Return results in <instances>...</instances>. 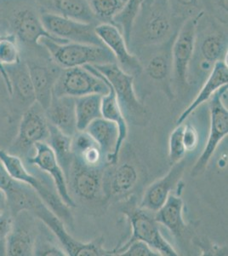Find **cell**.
I'll return each mask as SVG.
<instances>
[{"mask_svg":"<svg viewBox=\"0 0 228 256\" xmlns=\"http://www.w3.org/2000/svg\"><path fill=\"white\" fill-rule=\"evenodd\" d=\"M92 66L113 88L127 123L139 126L147 125L150 120V112L136 96L134 89V76L124 72L117 62Z\"/></svg>","mask_w":228,"mask_h":256,"instance_id":"obj_1","label":"cell"},{"mask_svg":"<svg viewBox=\"0 0 228 256\" xmlns=\"http://www.w3.org/2000/svg\"><path fill=\"white\" fill-rule=\"evenodd\" d=\"M39 44L46 50L53 62L61 68L117 62L113 52L106 46H98L72 42L60 44L48 38H41Z\"/></svg>","mask_w":228,"mask_h":256,"instance_id":"obj_2","label":"cell"},{"mask_svg":"<svg viewBox=\"0 0 228 256\" xmlns=\"http://www.w3.org/2000/svg\"><path fill=\"white\" fill-rule=\"evenodd\" d=\"M30 212L52 232L67 256H115L114 250L105 248L103 236H99L89 242H83L74 238L67 232L63 222L43 201L39 202Z\"/></svg>","mask_w":228,"mask_h":256,"instance_id":"obj_3","label":"cell"},{"mask_svg":"<svg viewBox=\"0 0 228 256\" xmlns=\"http://www.w3.org/2000/svg\"><path fill=\"white\" fill-rule=\"evenodd\" d=\"M108 82L92 65L62 68L53 89L54 96H86L90 94L107 95Z\"/></svg>","mask_w":228,"mask_h":256,"instance_id":"obj_4","label":"cell"},{"mask_svg":"<svg viewBox=\"0 0 228 256\" xmlns=\"http://www.w3.org/2000/svg\"><path fill=\"white\" fill-rule=\"evenodd\" d=\"M121 212L130 222L132 235L126 244L119 246L124 247L134 241H142L163 256H177L175 250L167 240L162 236L159 228V223L155 220L154 216H151L148 210L136 206L132 199L128 201L122 207Z\"/></svg>","mask_w":228,"mask_h":256,"instance_id":"obj_5","label":"cell"},{"mask_svg":"<svg viewBox=\"0 0 228 256\" xmlns=\"http://www.w3.org/2000/svg\"><path fill=\"white\" fill-rule=\"evenodd\" d=\"M228 92V84L224 86L215 92L211 98L210 112L211 124L208 140L205 144L202 154L198 158L191 171L192 177H198L205 172L209 162H211L215 152L222 140L228 136V111L223 102V96Z\"/></svg>","mask_w":228,"mask_h":256,"instance_id":"obj_6","label":"cell"},{"mask_svg":"<svg viewBox=\"0 0 228 256\" xmlns=\"http://www.w3.org/2000/svg\"><path fill=\"white\" fill-rule=\"evenodd\" d=\"M49 132L45 110L35 102L24 111L17 135L9 148V153L25 159L32 153L36 144L46 142Z\"/></svg>","mask_w":228,"mask_h":256,"instance_id":"obj_7","label":"cell"},{"mask_svg":"<svg viewBox=\"0 0 228 256\" xmlns=\"http://www.w3.org/2000/svg\"><path fill=\"white\" fill-rule=\"evenodd\" d=\"M203 16L204 12H200L188 18L174 38L171 48L172 68L176 82L181 86L188 83V68L196 47L198 25Z\"/></svg>","mask_w":228,"mask_h":256,"instance_id":"obj_8","label":"cell"},{"mask_svg":"<svg viewBox=\"0 0 228 256\" xmlns=\"http://www.w3.org/2000/svg\"><path fill=\"white\" fill-rule=\"evenodd\" d=\"M39 16L44 28L56 38L72 43L105 46L95 32V24L67 19L47 12H41Z\"/></svg>","mask_w":228,"mask_h":256,"instance_id":"obj_9","label":"cell"},{"mask_svg":"<svg viewBox=\"0 0 228 256\" xmlns=\"http://www.w3.org/2000/svg\"><path fill=\"white\" fill-rule=\"evenodd\" d=\"M141 32L145 43L159 44L166 40L171 30V2L146 0L142 6Z\"/></svg>","mask_w":228,"mask_h":256,"instance_id":"obj_10","label":"cell"},{"mask_svg":"<svg viewBox=\"0 0 228 256\" xmlns=\"http://www.w3.org/2000/svg\"><path fill=\"white\" fill-rule=\"evenodd\" d=\"M24 162L26 166H34L49 175L58 195L64 204L70 208H77V204L68 189L66 176L59 165L54 152L46 142L36 144L32 154L25 158Z\"/></svg>","mask_w":228,"mask_h":256,"instance_id":"obj_11","label":"cell"},{"mask_svg":"<svg viewBox=\"0 0 228 256\" xmlns=\"http://www.w3.org/2000/svg\"><path fill=\"white\" fill-rule=\"evenodd\" d=\"M38 223L39 220L27 210H22L12 216L11 227L7 240V256H33Z\"/></svg>","mask_w":228,"mask_h":256,"instance_id":"obj_12","label":"cell"},{"mask_svg":"<svg viewBox=\"0 0 228 256\" xmlns=\"http://www.w3.org/2000/svg\"><path fill=\"white\" fill-rule=\"evenodd\" d=\"M13 34L17 41H20L26 46H40L41 38H48L52 40L65 44L67 41L56 38L50 34L43 26L40 16L32 9L24 8L14 12L10 20Z\"/></svg>","mask_w":228,"mask_h":256,"instance_id":"obj_13","label":"cell"},{"mask_svg":"<svg viewBox=\"0 0 228 256\" xmlns=\"http://www.w3.org/2000/svg\"><path fill=\"white\" fill-rule=\"evenodd\" d=\"M95 32L103 44L113 52L117 64L124 72L133 76L142 73V64L136 56L130 52L124 36L115 25L109 22L98 24L95 26Z\"/></svg>","mask_w":228,"mask_h":256,"instance_id":"obj_14","label":"cell"},{"mask_svg":"<svg viewBox=\"0 0 228 256\" xmlns=\"http://www.w3.org/2000/svg\"><path fill=\"white\" fill-rule=\"evenodd\" d=\"M105 168H90L73 160L67 180L68 189L85 201L104 198L102 192V174Z\"/></svg>","mask_w":228,"mask_h":256,"instance_id":"obj_15","label":"cell"},{"mask_svg":"<svg viewBox=\"0 0 228 256\" xmlns=\"http://www.w3.org/2000/svg\"><path fill=\"white\" fill-rule=\"evenodd\" d=\"M138 181L136 166L126 162L105 166L102 174V192L106 200L124 198L133 190Z\"/></svg>","mask_w":228,"mask_h":256,"instance_id":"obj_16","label":"cell"},{"mask_svg":"<svg viewBox=\"0 0 228 256\" xmlns=\"http://www.w3.org/2000/svg\"><path fill=\"white\" fill-rule=\"evenodd\" d=\"M187 168V160L182 159L171 165L164 177L154 181L144 192L139 207L150 212H157L165 204L171 192L179 184Z\"/></svg>","mask_w":228,"mask_h":256,"instance_id":"obj_17","label":"cell"},{"mask_svg":"<svg viewBox=\"0 0 228 256\" xmlns=\"http://www.w3.org/2000/svg\"><path fill=\"white\" fill-rule=\"evenodd\" d=\"M26 62L34 89L36 102L45 110L51 102L53 89L62 68L55 64H42L38 61Z\"/></svg>","mask_w":228,"mask_h":256,"instance_id":"obj_18","label":"cell"},{"mask_svg":"<svg viewBox=\"0 0 228 256\" xmlns=\"http://www.w3.org/2000/svg\"><path fill=\"white\" fill-rule=\"evenodd\" d=\"M41 12H47L62 18L95 24L98 18L93 12L88 0H35Z\"/></svg>","mask_w":228,"mask_h":256,"instance_id":"obj_19","label":"cell"},{"mask_svg":"<svg viewBox=\"0 0 228 256\" xmlns=\"http://www.w3.org/2000/svg\"><path fill=\"white\" fill-rule=\"evenodd\" d=\"M48 122L68 136L78 132L76 123L75 98L54 96L45 110Z\"/></svg>","mask_w":228,"mask_h":256,"instance_id":"obj_20","label":"cell"},{"mask_svg":"<svg viewBox=\"0 0 228 256\" xmlns=\"http://www.w3.org/2000/svg\"><path fill=\"white\" fill-rule=\"evenodd\" d=\"M228 82V68L225 61H218L214 64L211 70V74L205 82L200 92L188 108H185L181 116L176 120V126L181 125L186 122V120L190 116L191 114L194 113L197 108L207 102L214 95L220 88L227 86Z\"/></svg>","mask_w":228,"mask_h":256,"instance_id":"obj_21","label":"cell"},{"mask_svg":"<svg viewBox=\"0 0 228 256\" xmlns=\"http://www.w3.org/2000/svg\"><path fill=\"white\" fill-rule=\"evenodd\" d=\"M6 73L11 84L12 95L26 110L36 102L34 89L26 62L21 61L14 65L5 66Z\"/></svg>","mask_w":228,"mask_h":256,"instance_id":"obj_22","label":"cell"},{"mask_svg":"<svg viewBox=\"0 0 228 256\" xmlns=\"http://www.w3.org/2000/svg\"><path fill=\"white\" fill-rule=\"evenodd\" d=\"M73 160L90 168L107 166L106 156L97 143L86 131L77 132L72 138Z\"/></svg>","mask_w":228,"mask_h":256,"instance_id":"obj_23","label":"cell"},{"mask_svg":"<svg viewBox=\"0 0 228 256\" xmlns=\"http://www.w3.org/2000/svg\"><path fill=\"white\" fill-rule=\"evenodd\" d=\"M109 88V92L101 98V114L103 118L115 122L119 126V138L115 152L107 162V165H115L119 162V154L128 136V123L119 107L114 90L110 84Z\"/></svg>","mask_w":228,"mask_h":256,"instance_id":"obj_24","label":"cell"},{"mask_svg":"<svg viewBox=\"0 0 228 256\" xmlns=\"http://www.w3.org/2000/svg\"><path fill=\"white\" fill-rule=\"evenodd\" d=\"M184 202L182 198L171 194L165 204L154 214V218L159 224L167 227L176 238H181L187 230L183 218Z\"/></svg>","mask_w":228,"mask_h":256,"instance_id":"obj_25","label":"cell"},{"mask_svg":"<svg viewBox=\"0 0 228 256\" xmlns=\"http://www.w3.org/2000/svg\"><path fill=\"white\" fill-rule=\"evenodd\" d=\"M85 131L90 134L101 148V152L108 162L115 152L116 146L119 138V126L113 122L103 117L93 120L87 126Z\"/></svg>","mask_w":228,"mask_h":256,"instance_id":"obj_26","label":"cell"},{"mask_svg":"<svg viewBox=\"0 0 228 256\" xmlns=\"http://www.w3.org/2000/svg\"><path fill=\"white\" fill-rule=\"evenodd\" d=\"M49 137L46 143L51 148L59 165L61 166L66 178L68 180L70 170L73 162L72 138L63 134L58 128L49 123Z\"/></svg>","mask_w":228,"mask_h":256,"instance_id":"obj_27","label":"cell"},{"mask_svg":"<svg viewBox=\"0 0 228 256\" xmlns=\"http://www.w3.org/2000/svg\"><path fill=\"white\" fill-rule=\"evenodd\" d=\"M101 94L75 98L76 123L78 132L85 131L93 120L102 117Z\"/></svg>","mask_w":228,"mask_h":256,"instance_id":"obj_28","label":"cell"},{"mask_svg":"<svg viewBox=\"0 0 228 256\" xmlns=\"http://www.w3.org/2000/svg\"><path fill=\"white\" fill-rule=\"evenodd\" d=\"M145 1L146 0H126L122 9L113 18L112 24L119 28L129 47L131 46L134 25Z\"/></svg>","mask_w":228,"mask_h":256,"instance_id":"obj_29","label":"cell"},{"mask_svg":"<svg viewBox=\"0 0 228 256\" xmlns=\"http://www.w3.org/2000/svg\"><path fill=\"white\" fill-rule=\"evenodd\" d=\"M200 50L204 61L213 65L217 62L225 61L228 52V37L220 32L208 34L201 41Z\"/></svg>","mask_w":228,"mask_h":256,"instance_id":"obj_30","label":"cell"},{"mask_svg":"<svg viewBox=\"0 0 228 256\" xmlns=\"http://www.w3.org/2000/svg\"><path fill=\"white\" fill-rule=\"evenodd\" d=\"M167 46L165 49L161 50L159 52L153 56L147 64L146 72L153 80H156V82L166 80L171 74V68H172L171 38V40L169 41Z\"/></svg>","mask_w":228,"mask_h":256,"instance_id":"obj_31","label":"cell"},{"mask_svg":"<svg viewBox=\"0 0 228 256\" xmlns=\"http://www.w3.org/2000/svg\"><path fill=\"white\" fill-rule=\"evenodd\" d=\"M55 238L52 232L39 220L38 234L33 247V256H67L61 245L58 244L55 241Z\"/></svg>","mask_w":228,"mask_h":256,"instance_id":"obj_32","label":"cell"},{"mask_svg":"<svg viewBox=\"0 0 228 256\" xmlns=\"http://www.w3.org/2000/svg\"><path fill=\"white\" fill-rule=\"evenodd\" d=\"M93 12L98 19L112 24L114 16L119 13L124 6L122 0H88Z\"/></svg>","mask_w":228,"mask_h":256,"instance_id":"obj_33","label":"cell"},{"mask_svg":"<svg viewBox=\"0 0 228 256\" xmlns=\"http://www.w3.org/2000/svg\"><path fill=\"white\" fill-rule=\"evenodd\" d=\"M183 130L184 123L176 126L171 132L169 140V160L171 165L178 162L184 159L187 150H186L184 142H183Z\"/></svg>","mask_w":228,"mask_h":256,"instance_id":"obj_34","label":"cell"},{"mask_svg":"<svg viewBox=\"0 0 228 256\" xmlns=\"http://www.w3.org/2000/svg\"><path fill=\"white\" fill-rule=\"evenodd\" d=\"M115 256H162L142 241H134L124 247H116Z\"/></svg>","mask_w":228,"mask_h":256,"instance_id":"obj_35","label":"cell"},{"mask_svg":"<svg viewBox=\"0 0 228 256\" xmlns=\"http://www.w3.org/2000/svg\"><path fill=\"white\" fill-rule=\"evenodd\" d=\"M12 216L9 212L0 214V256H7V240L11 227Z\"/></svg>","mask_w":228,"mask_h":256,"instance_id":"obj_36","label":"cell"},{"mask_svg":"<svg viewBox=\"0 0 228 256\" xmlns=\"http://www.w3.org/2000/svg\"><path fill=\"white\" fill-rule=\"evenodd\" d=\"M183 142L185 146L186 150L193 152L196 148L199 143V134L196 128L190 123H184V130H183Z\"/></svg>","mask_w":228,"mask_h":256,"instance_id":"obj_37","label":"cell"},{"mask_svg":"<svg viewBox=\"0 0 228 256\" xmlns=\"http://www.w3.org/2000/svg\"><path fill=\"white\" fill-rule=\"evenodd\" d=\"M198 247L202 250L203 256H228L227 246H215L205 239H197Z\"/></svg>","mask_w":228,"mask_h":256,"instance_id":"obj_38","label":"cell"},{"mask_svg":"<svg viewBox=\"0 0 228 256\" xmlns=\"http://www.w3.org/2000/svg\"><path fill=\"white\" fill-rule=\"evenodd\" d=\"M14 181L10 177L9 172H7L3 162L0 160V189L3 190L4 192H7L12 186Z\"/></svg>","mask_w":228,"mask_h":256,"instance_id":"obj_39","label":"cell"},{"mask_svg":"<svg viewBox=\"0 0 228 256\" xmlns=\"http://www.w3.org/2000/svg\"><path fill=\"white\" fill-rule=\"evenodd\" d=\"M171 1V0H169ZM176 6H181L182 8H195L200 4L201 0H172Z\"/></svg>","mask_w":228,"mask_h":256,"instance_id":"obj_40","label":"cell"},{"mask_svg":"<svg viewBox=\"0 0 228 256\" xmlns=\"http://www.w3.org/2000/svg\"><path fill=\"white\" fill-rule=\"evenodd\" d=\"M7 208V198H6L5 192L3 190L0 189V210L5 211Z\"/></svg>","mask_w":228,"mask_h":256,"instance_id":"obj_41","label":"cell"},{"mask_svg":"<svg viewBox=\"0 0 228 256\" xmlns=\"http://www.w3.org/2000/svg\"><path fill=\"white\" fill-rule=\"evenodd\" d=\"M218 6L228 14V0H218Z\"/></svg>","mask_w":228,"mask_h":256,"instance_id":"obj_42","label":"cell"},{"mask_svg":"<svg viewBox=\"0 0 228 256\" xmlns=\"http://www.w3.org/2000/svg\"><path fill=\"white\" fill-rule=\"evenodd\" d=\"M3 212H4V211H3L2 210H0V214H2Z\"/></svg>","mask_w":228,"mask_h":256,"instance_id":"obj_43","label":"cell"},{"mask_svg":"<svg viewBox=\"0 0 228 256\" xmlns=\"http://www.w3.org/2000/svg\"><path fill=\"white\" fill-rule=\"evenodd\" d=\"M122 1H123V2H124V3H125V1H126V0H122Z\"/></svg>","mask_w":228,"mask_h":256,"instance_id":"obj_44","label":"cell"}]
</instances>
